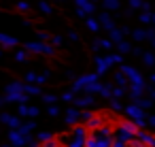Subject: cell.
Listing matches in <instances>:
<instances>
[{
	"label": "cell",
	"mask_w": 155,
	"mask_h": 147,
	"mask_svg": "<svg viewBox=\"0 0 155 147\" xmlns=\"http://www.w3.org/2000/svg\"><path fill=\"white\" fill-rule=\"evenodd\" d=\"M136 126H132V124H117L115 128H113V138H117V141H123V143H132L134 138H136Z\"/></svg>",
	"instance_id": "cell-1"
},
{
	"label": "cell",
	"mask_w": 155,
	"mask_h": 147,
	"mask_svg": "<svg viewBox=\"0 0 155 147\" xmlns=\"http://www.w3.org/2000/svg\"><path fill=\"white\" fill-rule=\"evenodd\" d=\"M134 143L138 145V147H155V136L151 134V132H147V130H136V138H134Z\"/></svg>",
	"instance_id": "cell-2"
},
{
	"label": "cell",
	"mask_w": 155,
	"mask_h": 147,
	"mask_svg": "<svg viewBox=\"0 0 155 147\" xmlns=\"http://www.w3.org/2000/svg\"><path fill=\"white\" fill-rule=\"evenodd\" d=\"M85 126H87L89 130H91V128H98V126H102V117H100V115H91V117L85 121Z\"/></svg>",
	"instance_id": "cell-3"
},
{
	"label": "cell",
	"mask_w": 155,
	"mask_h": 147,
	"mask_svg": "<svg viewBox=\"0 0 155 147\" xmlns=\"http://www.w3.org/2000/svg\"><path fill=\"white\" fill-rule=\"evenodd\" d=\"M0 43H7V45H15V41H13V39H7V36H2V34H0Z\"/></svg>",
	"instance_id": "cell-4"
},
{
	"label": "cell",
	"mask_w": 155,
	"mask_h": 147,
	"mask_svg": "<svg viewBox=\"0 0 155 147\" xmlns=\"http://www.w3.org/2000/svg\"><path fill=\"white\" fill-rule=\"evenodd\" d=\"M127 143H123V141H117V138H113V145L110 147H125Z\"/></svg>",
	"instance_id": "cell-5"
},
{
	"label": "cell",
	"mask_w": 155,
	"mask_h": 147,
	"mask_svg": "<svg viewBox=\"0 0 155 147\" xmlns=\"http://www.w3.org/2000/svg\"><path fill=\"white\" fill-rule=\"evenodd\" d=\"M58 147H66V145H58Z\"/></svg>",
	"instance_id": "cell-6"
}]
</instances>
